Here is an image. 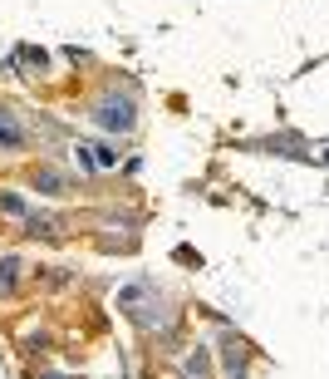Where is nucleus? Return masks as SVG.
Masks as SVG:
<instances>
[{
  "label": "nucleus",
  "mask_w": 329,
  "mask_h": 379,
  "mask_svg": "<svg viewBox=\"0 0 329 379\" xmlns=\"http://www.w3.org/2000/svg\"><path fill=\"white\" fill-rule=\"evenodd\" d=\"M25 143V133H20V124L10 119V114H0V148H20Z\"/></svg>",
  "instance_id": "nucleus-2"
},
{
  "label": "nucleus",
  "mask_w": 329,
  "mask_h": 379,
  "mask_svg": "<svg viewBox=\"0 0 329 379\" xmlns=\"http://www.w3.org/2000/svg\"><path fill=\"white\" fill-rule=\"evenodd\" d=\"M226 374H231V379H241V374H246V369H241V350H236V345H226Z\"/></svg>",
  "instance_id": "nucleus-6"
},
{
  "label": "nucleus",
  "mask_w": 329,
  "mask_h": 379,
  "mask_svg": "<svg viewBox=\"0 0 329 379\" xmlns=\"http://www.w3.org/2000/svg\"><path fill=\"white\" fill-rule=\"evenodd\" d=\"M49 379H64V374H49Z\"/></svg>",
  "instance_id": "nucleus-8"
},
{
  "label": "nucleus",
  "mask_w": 329,
  "mask_h": 379,
  "mask_svg": "<svg viewBox=\"0 0 329 379\" xmlns=\"http://www.w3.org/2000/svg\"><path fill=\"white\" fill-rule=\"evenodd\" d=\"M187 374H192V379H202V374H206V355H202V350L187 360Z\"/></svg>",
  "instance_id": "nucleus-7"
},
{
  "label": "nucleus",
  "mask_w": 329,
  "mask_h": 379,
  "mask_svg": "<svg viewBox=\"0 0 329 379\" xmlns=\"http://www.w3.org/2000/svg\"><path fill=\"white\" fill-rule=\"evenodd\" d=\"M133 119H138V108H133L128 99H114V94H108V99H98V103H94V124H98V128H108V133H128V128H133Z\"/></svg>",
  "instance_id": "nucleus-1"
},
{
  "label": "nucleus",
  "mask_w": 329,
  "mask_h": 379,
  "mask_svg": "<svg viewBox=\"0 0 329 379\" xmlns=\"http://www.w3.org/2000/svg\"><path fill=\"white\" fill-rule=\"evenodd\" d=\"M0 212H15V217H25V222H35V212H30L25 197H15V192H0Z\"/></svg>",
  "instance_id": "nucleus-3"
},
{
  "label": "nucleus",
  "mask_w": 329,
  "mask_h": 379,
  "mask_svg": "<svg viewBox=\"0 0 329 379\" xmlns=\"http://www.w3.org/2000/svg\"><path fill=\"white\" fill-rule=\"evenodd\" d=\"M94 162H98V168H114V162H118V148H114V143H98V148H94Z\"/></svg>",
  "instance_id": "nucleus-5"
},
{
  "label": "nucleus",
  "mask_w": 329,
  "mask_h": 379,
  "mask_svg": "<svg viewBox=\"0 0 329 379\" xmlns=\"http://www.w3.org/2000/svg\"><path fill=\"white\" fill-rule=\"evenodd\" d=\"M35 187H39V192H64L60 173H49V168H39V173H35Z\"/></svg>",
  "instance_id": "nucleus-4"
}]
</instances>
